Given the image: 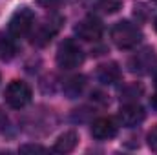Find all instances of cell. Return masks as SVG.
Segmentation results:
<instances>
[{
	"mask_svg": "<svg viewBox=\"0 0 157 155\" xmlns=\"http://www.w3.org/2000/svg\"><path fill=\"white\" fill-rule=\"evenodd\" d=\"M17 55V44H15V37L2 35L0 33V59L2 60H11Z\"/></svg>",
	"mask_w": 157,
	"mask_h": 155,
	"instance_id": "4fadbf2b",
	"label": "cell"
},
{
	"mask_svg": "<svg viewBox=\"0 0 157 155\" xmlns=\"http://www.w3.org/2000/svg\"><path fill=\"white\" fill-rule=\"evenodd\" d=\"M97 2H99V4H102V2H106V0H97Z\"/></svg>",
	"mask_w": 157,
	"mask_h": 155,
	"instance_id": "44dd1931",
	"label": "cell"
},
{
	"mask_svg": "<svg viewBox=\"0 0 157 155\" xmlns=\"http://www.w3.org/2000/svg\"><path fill=\"white\" fill-rule=\"evenodd\" d=\"M112 40L121 49H132L143 40V31L130 20H121L112 28Z\"/></svg>",
	"mask_w": 157,
	"mask_h": 155,
	"instance_id": "6da1fadb",
	"label": "cell"
},
{
	"mask_svg": "<svg viewBox=\"0 0 157 155\" xmlns=\"http://www.w3.org/2000/svg\"><path fill=\"white\" fill-rule=\"evenodd\" d=\"M143 95V86H137V84H130L122 89L121 93V99L124 102H137V99Z\"/></svg>",
	"mask_w": 157,
	"mask_h": 155,
	"instance_id": "5bb4252c",
	"label": "cell"
},
{
	"mask_svg": "<svg viewBox=\"0 0 157 155\" xmlns=\"http://www.w3.org/2000/svg\"><path fill=\"white\" fill-rule=\"evenodd\" d=\"M20 152H46V148L39 144H26V146H20Z\"/></svg>",
	"mask_w": 157,
	"mask_h": 155,
	"instance_id": "2e32d148",
	"label": "cell"
},
{
	"mask_svg": "<svg viewBox=\"0 0 157 155\" xmlns=\"http://www.w3.org/2000/svg\"><path fill=\"white\" fill-rule=\"evenodd\" d=\"M84 62V51L73 39L60 42L57 49V64L62 70H75Z\"/></svg>",
	"mask_w": 157,
	"mask_h": 155,
	"instance_id": "7a4b0ae2",
	"label": "cell"
},
{
	"mask_svg": "<svg viewBox=\"0 0 157 155\" xmlns=\"http://www.w3.org/2000/svg\"><path fill=\"white\" fill-rule=\"evenodd\" d=\"M62 22L64 20H62L60 15H49V17H46L40 24H37L33 28V31H31V42L35 46H46V44H49V40L59 33Z\"/></svg>",
	"mask_w": 157,
	"mask_h": 155,
	"instance_id": "277c9868",
	"label": "cell"
},
{
	"mask_svg": "<svg viewBox=\"0 0 157 155\" xmlns=\"http://www.w3.org/2000/svg\"><path fill=\"white\" fill-rule=\"evenodd\" d=\"M154 2H157V0H154Z\"/></svg>",
	"mask_w": 157,
	"mask_h": 155,
	"instance_id": "603a6c76",
	"label": "cell"
},
{
	"mask_svg": "<svg viewBox=\"0 0 157 155\" xmlns=\"http://www.w3.org/2000/svg\"><path fill=\"white\" fill-rule=\"evenodd\" d=\"M150 104H152V108H154V110L157 112V93L154 95V97H152V100H150Z\"/></svg>",
	"mask_w": 157,
	"mask_h": 155,
	"instance_id": "ac0fdd59",
	"label": "cell"
},
{
	"mask_svg": "<svg viewBox=\"0 0 157 155\" xmlns=\"http://www.w3.org/2000/svg\"><path fill=\"white\" fill-rule=\"evenodd\" d=\"M154 26H155V31H157V18H155V22H154Z\"/></svg>",
	"mask_w": 157,
	"mask_h": 155,
	"instance_id": "ffe728a7",
	"label": "cell"
},
{
	"mask_svg": "<svg viewBox=\"0 0 157 155\" xmlns=\"http://www.w3.org/2000/svg\"><path fill=\"white\" fill-rule=\"evenodd\" d=\"M84 88H86V78L82 75H73L62 84V91L66 93L68 99H77L84 91Z\"/></svg>",
	"mask_w": 157,
	"mask_h": 155,
	"instance_id": "8fae6325",
	"label": "cell"
},
{
	"mask_svg": "<svg viewBox=\"0 0 157 155\" xmlns=\"http://www.w3.org/2000/svg\"><path fill=\"white\" fill-rule=\"evenodd\" d=\"M148 146H150L152 152H155L157 153V126L148 133Z\"/></svg>",
	"mask_w": 157,
	"mask_h": 155,
	"instance_id": "9a60e30c",
	"label": "cell"
},
{
	"mask_svg": "<svg viewBox=\"0 0 157 155\" xmlns=\"http://www.w3.org/2000/svg\"><path fill=\"white\" fill-rule=\"evenodd\" d=\"M31 88L22 82V80H13L7 88H6V93H4V99H6V104L13 110H22L26 108L29 102H31Z\"/></svg>",
	"mask_w": 157,
	"mask_h": 155,
	"instance_id": "5b68a950",
	"label": "cell"
},
{
	"mask_svg": "<svg viewBox=\"0 0 157 155\" xmlns=\"http://www.w3.org/2000/svg\"><path fill=\"white\" fill-rule=\"evenodd\" d=\"M75 35L86 42H95L102 37V22L95 17H86L75 26Z\"/></svg>",
	"mask_w": 157,
	"mask_h": 155,
	"instance_id": "52a82bcc",
	"label": "cell"
},
{
	"mask_svg": "<svg viewBox=\"0 0 157 155\" xmlns=\"http://www.w3.org/2000/svg\"><path fill=\"white\" fill-rule=\"evenodd\" d=\"M122 77L121 73V68H119L117 62H106V64H101L99 70H97V80L104 86H113L117 84Z\"/></svg>",
	"mask_w": 157,
	"mask_h": 155,
	"instance_id": "30bf717a",
	"label": "cell"
},
{
	"mask_svg": "<svg viewBox=\"0 0 157 155\" xmlns=\"http://www.w3.org/2000/svg\"><path fill=\"white\" fill-rule=\"evenodd\" d=\"M155 86H157V71H155Z\"/></svg>",
	"mask_w": 157,
	"mask_h": 155,
	"instance_id": "7402d4cb",
	"label": "cell"
},
{
	"mask_svg": "<svg viewBox=\"0 0 157 155\" xmlns=\"http://www.w3.org/2000/svg\"><path fill=\"white\" fill-rule=\"evenodd\" d=\"M144 110L137 102H124V106L119 112V122L126 128H133L144 120Z\"/></svg>",
	"mask_w": 157,
	"mask_h": 155,
	"instance_id": "9c48e42d",
	"label": "cell"
},
{
	"mask_svg": "<svg viewBox=\"0 0 157 155\" xmlns=\"http://www.w3.org/2000/svg\"><path fill=\"white\" fill-rule=\"evenodd\" d=\"M4 122H6V117L2 115V112H0V126H2V124H4Z\"/></svg>",
	"mask_w": 157,
	"mask_h": 155,
	"instance_id": "d6986e66",
	"label": "cell"
},
{
	"mask_svg": "<svg viewBox=\"0 0 157 155\" xmlns=\"http://www.w3.org/2000/svg\"><path fill=\"white\" fill-rule=\"evenodd\" d=\"M33 28H35V13L29 7H18L9 18L7 33L15 39H22L26 35H31Z\"/></svg>",
	"mask_w": 157,
	"mask_h": 155,
	"instance_id": "3957f363",
	"label": "cell"
},
{
	"mask_svg": "<svg viewBox=\"0 0 157 155\" xmlns=\"http://www.w3.org/2000/svg\"><path fill=\"white\" fill-rule=\"evenodd\" d=\"M57 2H59V0H39V4L46 6V7H53V6H55Z\"/></svg>",
	"mask_w": 157,
	"mask_h": 155,
	"instance_id": "e0dca14e",
	"label": "cell"
},
{
	"mask_svg": "<svg viewBox=\"0 0 157 155\" xmlns=\"http://www.w3.org/2000/svg\"><path fill=\"white\" fill-rule=\"evenodd\" d=\"M155 62H157L155 51L152 47H144V49H141V51H137L135 55L130 57L128 68L135 75H146V73L152 71V68L155 66Z\"/></svg>",
	"mask_w": 157,
	"mask_h": 155,
	"instance_id": "8992f818",
	"label": "cell"
},
{
	"mask_svg": "<svg viewBox=\"0 0 157 155\" xmlns=\"http://www.w3.org/2000/svg\"><path fill=\"white\" fill-rule=\"evenodd\" d=\"M77 141L78 137L75 131H66V133H62L57 139V142L53 146V152H57V153H70L77 146Z\"/></svg>",
	"mask_w": 157,
	"mask_h": 155,
	"instance_id": "7c38bea8",
	"label": "cell"
},
{
	"mask_svg": "<svg viewBox=\"0 0 157 155\" xmlns=\"http://www.w3.org/2000/svg\"><path fill=\"white\" fill-rule=\"evenodd\" d=\"M119 131V122L113 117H101L91 124V135L99 141L113 139Z\"/></svg>",
	"mask_w": 157,
	"mask_h": 155,
	"instance_id": "ba28073f",
	"label": "cell"
}]
</instances>
